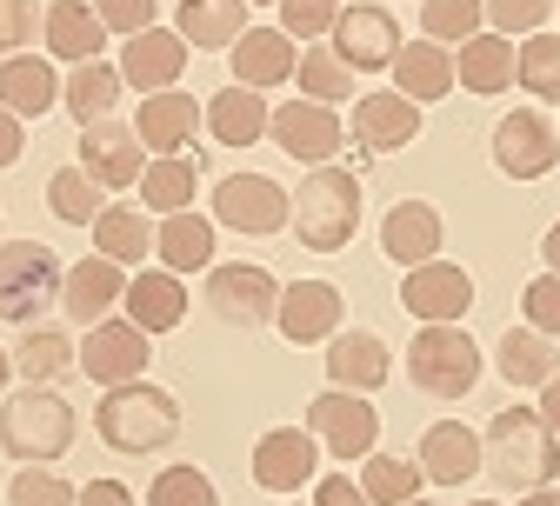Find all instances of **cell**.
<instances>
[{
    "label": "cell",
    "instance_id": "45",
    "mask_svg": "<svg viewBox=\"0 0 560 506\" xmlns=\"http://www.w3.org/2000/svg\"><path fill=\"white\" fill-rule=\"evenodd\" d=\"M74 499H81V486L60 480L54 467H21L8 480V506H74Z\"/></svg>",
    "mask_w": 560,
    "mask_h": 506
},
{
    "label": "cell",
    "instance_id": "44",
    "mask_svg": "<svg viewBox=\"0 0 560 506\" xmlns=\"http://www.w3.org/2000/svg\"><path fill=\"white\" fill-rule=\"evenodd\" d=\"M148 506H221V486L200 467H161L148 486Z\"/></svg>",
    "mask_w": 560,
    "mask_h": 506
},
{
    "label": "cell",
    "instance_id": "50",
    "mask_svg": "<svg viewBox=\"0 0 560 506\" xmlns=\"http://www.w3.org/2000/svg\"><path fill=\"white\" fill-rule=\"evenodd\" d=\"M94 14H101V27H107V34H120V40L161 27V21H154V0H94Z\"/></svg>",
    "mask_w": 560,
    "mask_h": 506
},
{
    "label": "cell",
    "instance_id": "7",
    "mask_svg": "<svg viewBox=\"0 0 560 506\" xmlns=\"http://www.w3.org/2000/svg\"><path fill=\"white\" fill-rule=\"evenodd\" d=\"M273 307H280V280L254 260H221L207 267V314L234 333H260L273 327Z\"/></svg>",
    "mask_w": 560,
    "mask_h": 506
},
{
    "label": "cell",
    "instance_id": "37",
    "mask_svg": "<svg viewBox=\"0 0 560 506\" xmlns=\"http://www.w3.org/2000/svg\"><path fill=\"white\" fill-rule=\"evenodd\" d=\"M120 94H127V81H120V67H114V60H81L74 74L60 81V107L74 114L81 127H94V120H114Z\"/></svg>",
    "mask_w": 560,
    "mask_h": 506
},
{
    "label": "cell",
    "instance_id": "22",
    "mask_svg": "<svg viewBox=\"0 0 560 506\" xmlns=\"http://www.w3.org/2000/svg\"><path fill=\"white\" fill-rule=\"evenodd\" d=\"M447 247V221H441V207L434 200H394L387 207V221H381V254L407 273L420 260H441Z\"/></svg>",
    "mask_w": 560,
    "mask_h": 506
},
{
    "label": "cell",
    "instance_id": "36",
    "mask_svg": "<svg viewBox=\"0 0 560 506\" xmlns=\"http://www.w3.org/2000/svg\"><path fill=\"white\" fill-rule=\"evenodd\" d=\"M200 114H207V133H214L221 148H254V140L267 133V114H273V107H267V94H254V87H234V81H228L221 94H207V107H200Z\"/></svg>",
    "mask_w": 560,
    "mask_h": 506
},
{
    "label": "cell",
    "instance_id": "38",
    "mask_svg": "<svg viewBox=\"0 0 560 506\" xmlns=\"http://www.w3.org/2000/svg\"><path fill=\"white\" fill-rule=\"evenodd\" d=\"M200 193V154H154L148 174H140V207L148 213H187Z\"/></svg>",
    "mask_w": 560,
    "mask_h": 506
},
{
    "label": "cell",
    "instance_id": "40",
    "mask_svg": "<svg viewBox=\"0 0 560 506\" xmlns=\"http://www.w3.org/2000/svg\"><path fill=\"white\" fill-rule=\"evenodd\" d=\"M47 207H54V221H67V227H94L101 207H107V187L74 161V167L47 174Z\"/></svg>",
    "mask_w": 560,
    "mask_h": 506
},
{
    "label": "cell",
    "instance_id": "56",
    "mask_svg": "<svg viewBox=\"0 0 560 506\" xmlns=\"http://www.w3.org/2000/svg\"><path fill=\"white\" fill-rule=\"evenodd\" d=\"M521 506H560V486H540V493H521Z\"/></svg>",
    "mask_w": 560,
    "mask_h": 506
},
{
    "label": "cell",
    "instance_id": "55",
    "mask_svg": "<svg viewBox=\"0 0 560 506\" xmlns=\"http://www.w3.org/2000/svg\"><path fill=\"white\" fill-rule=\"evenodd\" d=\"M540 260H547V273H560V221L540 234Z\"/></svg>",
    "mask_w": 560,
    "mask_h": 506
},
{
    "label": "cell",
    "instance_id": "29",
    "mask_svg": "<svg viewBox=\"0 0 560 506\" xmlns=\"http://www.w3.org/2000/svg\"><path fill=\"white\" fill-rule=\"evenodd\" d=\"M14 374H21V387H60V380L81 374V346L67 340L60 327H21V340H14Z\"/></svg>",
    "mask_w": 560,
    "mask_h": 506
},
{
    "label": "cell",
    "instance_id": "2",
    "mask_svg": "<svg viewBox=\"0 0 560 506\" xmlns=\"http://www.w3.org/2000/svg\"><path fill=\"white\" fill-rule=\"evenodd\" d=\"M94 433L101 447L120 454V460H148V454H167L180 440V400L154 380H127V387H107L101 393V413H94Z\"/></svg>",
    "mask_w": 560,
    "mask_h": 506
},
{
    "label": "cell",
    "instance_id": "8",
    "mask_svg": "<svg viewBox=\"0 0 560 506\" xmlns=\"http://www.w3.org/2000/svg\"><path fill=\"white\" fill-rule=\"evenodd\" d=\"M288 213H294V193L267 174H221L214 180V227H228V234L267 240L288 227Z\"/></svg>",
    "mask_w": 560,
    "mask_h": 506
},
{
    "label": "cell",
    "instance_id": "14",
    "mask_svg": "<svg viewBox=\"0 0 560 506\" xmlns=\"http://www.w3.org/2000/svg\"><path fill=\"white\" fill-rule=\"evenodd\" d=\"M327 40H334V54L354 67V74H387L394 54H400V21L381 8V0H354V8H340Z\"/></svg>",
    "mask_w": 560,
    "mask_h": 506
},
{
    "label": "cell",
    "instance_id": "18",
    "mask_svg": "<svg viewBox=\"0 0 560 506\" xmlns=\"http://www.w3.org/2000/svg\"><path fill=\"white\" fill-rule=\"evenodd\" d=\"M320 367H327V387H340V393H381L387 374H394V346L374 327H340L327 340Z\"/></svg>",
    "mask_w": 560,
    "mask_h": 506
},
{
    "label": "cell",
    "instance_id": "1",
    "mask_svg": "<svg viewBox=\"0 0 560 506\" xmlns=\"http://www.w3.org/2000/svg\"><path fill=\"white\" fill-rule=\"evenodd\" d=\"M480 473L501 493H540L560 480V433L540 420V407H501L480 433Z\"/></svg>",
    "mask_w": 560,
    "mask_h": 506
},
{
    "label": "cell",
    "instance_id": "35",
    "mask_svg": "<svg viewBox=\"0 0 560 506\" xmlns=\"http://www.w3.org/2000/svg\"><path fill=\"white\" fill-rule=\"evenodd\" d=\"M494 367H501V380H508L514 393H521V387H534V393H540V387L560 374V346L521 320V327H508V333H501V346H494Z\"/></svg>",
    "mask_w": 560,
    "mask_h": 506
},
{
    "label": "cell",
    "instance_id": "51",
    "mask_svg": "<svg viewBox=\"0 0 560 506\" xmlns=\"http://www.w3.org/2000/svg\"><path fill=\"white\" fill-rule=\"evenodd\" d=\"M314 506H374V499L361 493V480H347V473H320Z\"/></svg>",
    "mask_w": 560,
    "mask_h": 506
},
{
    "label": "cell",
    "instance_id": "43",
    "mask_svg": "<svg viewBox=\"0 0 560 506\" xmlns=\"http://www.w3.org/2000/svg\"><path fill=\"white\" fill-rule=\"evenodd\" d=\"M487 27V8L480 0H420V34L441 40V47H460Z\"/></svg>",
    "mask_w": 560,
    "mask_h": 506
},
{
    "label": "cell",
    "instance_id": "46",
    "mask_svg": "<svg viewBox=\"0 0 560 506\" xmlns=\"http://www.w3.org/2000/svg\"><path fill=\"white\" fill-rule=\"evenodd\" d=\"M347 0H280V34L288 40H327Z\"/></svg>",
    "mask_w": 560,
    "mask_h": 506
},
{
    "label": "cell",
    "instance_id": "34",
    "mask_svg": "<svg viewBox=\"0 0 560 506\" xmlns=\"http://www.w3.org/2000/svg\"><path fill=\"white\" fill-rule=\"evenodd\" d=\"M94 254H107L114 267H148L154 260V221H148V207H127V200H114V207H101V221H94Z\"/></svg>",
    "mask_w": 560,
    "mask_h": 506
},
{
    "label": "cell",
    "instance_id": "49",
    "mask_svg": "<svg viewBox=\"0 0 560 506\" xmlns=\"http://www.w3.org/2000/svg\"><path fill=\"white\" fill-rule=\"evenodd\" d=\"M521 314H527V327H534V333L560 340V273H540V280H527V286H521Z\"/></svg>",
    "mask_w": 560,
    "mask_h": 506
},
{
    "label": "cell",
    "instance_id": "19",
    "mask_svg": "<svg viewBox=\"0 0 560 506\" xmlns=\"http://www.w3.org/2000/svg\"><path fill=\"white\" fill-rule=\"evenodd\" d=\"M187 40L174 34V27H148V34H133V40H120V81L133 87V94H167V87H180V74H187Z\"/></svg>",
    "mask_w": 560,
    "mask_h": 506
},
{
    "label": "cell",
    "instance_id": "15",
    "mask_svg": "<svg viewBox=\"0 0 560 506\" xmlns=\"http://www.w3.org/2000/svg\"><path fill=\"white\" fill-rule=\"evenodd\" d=\"M247 473H254L260 493H301L320 473V440H314L307 426H267L260 440H254Z\"/></svg>",
    "mask_w": 560,
    "mask_h": 506
},
{
    "label": "cell",
    "instance_id": "57",
    "mask_svg": "<svg viewBox=\"0 0 560 506\" xmlns=\"http://www.w3.org/2000/svg\"><path fill=\"white\" fill-rule=\"evenodd\" d=\"M8 380H14V353L0 346V393H8Z\"/></svg>",
    "mask_w": 560,
    "mask_h": 506
},
{
    "label": "cell",
    "instance_id": "5",
    "mask_svg": "<svg viewBox=\"0 0 560 506\" xmlns=\"http://www.w3.org/2000/svg\"><path fill=\"white\" fill-rule=\"evenodd\" d=\"M487 374V360L474 346V333L454 320V327H420L413 346H407V380L428 393V400H467Z\"/></svg>",
    "mask_w": 560,
    "mask_h": 506
},
{
    "label": "cell",
    "instance_id": "42",
    "mask_svg": "<svg viewBox=\"0 0 560 506\" xmlns=\"http://www.w3.org/2000/svg\"><path fill=\"white\" fill-rule=\"evenodd\" d=\"M514 81L534 94V101H560V34H527L514 47Z\"/></svg>",
    "mask_w": 560,
    "mask_h": 506
},
{
    "label": "cell",
    "instance_id": "24",
    "mask_svg": "<svg viewBox=\"0 0 560 506\" xmlns=\"http://www.w3.org/2000/svg\"><path fill=\"white\" fill-rule=\"evenodd\" d=\"M228 60H234V87H254V94L288 87V81H294V67H301L294 40L280 34V27H247V34L228 47Z\"/></svg>",
    "mask_w": 560,
    "mask_h": 506
},
{
    "label": "cell",
    "instance_id": "10",
    "mask_svg": "<svg viewBox=\"0 0 560 506\" xmlns=\"http://www.w3.org/2000/svg\"><path fill=\"white\" fill-rule=\"evenodd\" d=\"M148 360H154V333H140L127 314H107L101 327H88L81 340V374L107 393L127 380H148Z\"/></svg>",
    "mask_w": 560,
    "mask_h": 506
},
{
    "label": "cell",
    "instance_id": "41",
    "mask_svg": "<svg viewBox=\"0 0 560 506\" xmlns=\"http://www.w3.org/2000/svg\"><path fill=\"white\" fill-rule=\"evenodd\" d=\"M420 460H407V454H368V467H361V493L374 499V506H400V499H413L420 493Z\"/></svg>",
    "mask_w": 560,
    "mask_h": 506
},
{
    "label": "cell",
    "instance_id": "33",
    "mask_svg": "<svg viewBox=\"0 0 560 506\" xmlns=\"http://www.w3.org/2000/svg\"><path fill=\"white\" fill-rule=\"evenodd\" d=\"M174 34L200 54H228L247 34V0H180L174 8Z\"/></svg>",
    "mask_w": 560,
    "mask_h": 506
},
{
    "label": "cell",
    "instance_id": "54",
    "mask_svg": "<svg viewBox=\"0 0 560 506\" xmlns=\"http://www.w3.org/2000/svg\"><path fill=\"white\" fill-rule=\"evenodd\" d=\"M540 420H547V426L560 433V374H553V380L540 387Z\"/></svg>",
    "mask_w": 560,
    "mask_h": 506
},
{
    "label": "cell",
    "instance_id": "58",
    "mask_svg": "<svg viewBox=\"0 0 560 506\" xmlns=\"http://www.w3.org/2000/svg\"><path fill=\"white\" fill-rule=\"evenodd\" d=\"M400 506H434V499H420V493H413V499H400Z\"/></svg>",
    "mask_w": 560,
    "mask_h": 506
},
{
    "label": "cell",
    "instance_id": "16",
    "mask_svg": "<svg viewBox=\"0 0 560 506\" xmlns=\"http://www.w3.org/2000/svg\"><path fill=\"white\" fill-rule=\"evenodd\" d=\"M347 320V294L334 280H288L280 286V307H273V327L280 340H294V346H320L334 340Z\"/></svg>",
    "mask_w": 560,
    "mask_h": 506
},
{
    "label": "cell",
    "instance_id": "25",
    "mask_svg": "<svg viewBox=\"0 0 560 506\" xmlns=\"http://www.w3.org/2000/svg\"><path fill=\"white\" fill-rule=\"evenodd\" d=\"M387 74H394V94H407L413 107H434V101L454 94V47H441V40H400Z\"/></svg>",
    "mask_w": 560,
    "mask_h": 506
},
{
    "label": "cell",
    "instance_id": "62",
    "mask_svg": "<svg viewBox=\"0 0 560 506\" xmlns=\"http://www.w3.org/2000/svg\"><path fill=\"white\" fill-rule=\"evenodd\" d=\"M288 506H301V499H288Z\"/></svg>",
    "mask_w": 560,
    "mask_h": 506
},
{
    "label": "cell",
    "instance_id": "47",
    "mask_svg": "<svg viewBox=\"0 0 560 506\" xmlns=\"http://www.w3.org/2000/svg\"><path fill=\"white\" fill-rule=\"evenodd\" d=\"M480 8H487V27H494V34H540L547 21H553V0H480Z\"/></svg>",
    "mask_w": 560,
    "mask_h": 506
},
{
    "label": "cell",
    "instance_id": "9",
    "mask_svg": "<svg viewBox=\"0 0 560 506\" xmlns=\"http://www.w3.org/2000/svg\"><path fill=\"white\" fill-rule=\"evenodd\" d=\"M307 433L320 440V454L334 460H368L381 447V413H374V393H314L307 400Z\"/></svg>",
    "mask_w": 560,
    "mask_h": 506
},
{
    "label": "cell",
    "instance_id": "26",
    "mask_svg": "<svg viewBox=\"0 0 560 506\" xmlns=\"http://www.w3.org/2000/svg\"><path fill=\"white\" fill-rule=\"evenodd\" d=\"M420 473H428L434 486H467L480 473V433L460 426V420H434L428 433H420Z\"/></svg>",
    "mask_w": 560,
    "mask_h": 506
},
{
    "label": "cell",
    "instance_id": "61",
    "mask_svg": "<svg viewBox=\"0 0 560 506\" xmlns=\"http://www.w3.org/2000/svg\"><path fill=\"white\" fill-rule=\"evenodd\" d=\"M553 14H560V0H553Z\"/></svg>",
    "mask_w": 560,
    "mask_h": 506
},
{
    "label": "cell",
    "instance_id": "17",
    "mask_svg": "<svg viewBox=\"0 0 560 506\" xmlns=\"http://www.w3.org/2000/svg\"><path fill=\"white\" fill-rule=\"evenodd\" d=\"M347 140H354V154L374 161V154H400L420 140V107L407 94H361L354 101V120H347Z\"/></svg>",
    "mask_w": 560,
    "mask_h": 506
},
{
    "label": "cell",
    "instance_id": "3",
    "mask_svg": "<svg viewBox=\"0 0 560 506\" xmlns=\"http://www.w3.org/2000/svg\"><path fill=\"white\" fill-rule=\"evenodd\" d=\"M81 433V413L60 400V387H14L0 393V454L14 467H54L67 460Z\"/></svg>",
    "mask_w": 560,
    "mask_h": 506
},
{
    "label": "cell",
    "instance_id": "28",
    "mask_svg": "<svg viewBox=\"0 0 560 506\" xmlns=\"http://www.w3.org/2000/svg\"><path fill=\"white\" fill-rule=\"evenodd\" d=\"M0 107L21 114V120H40L60 107V74L47 54H8L0 60Z\"/></svg>",
    "mask_w": 560,
    "mask_h": 506
},
{
    "label": "cell",
    "instance_id": "21",
    "mask_svg": "<svg viewBox=\"0 0 560 506\" xmlns=\"http://www.w3.org/2000/svg\"><path fill=\"white\" fill-rule=\"evenodd\" d=\"M120 301H127V267H114L107 254L74 260L67 280H60V314L74 320V327H101Z\"/></svg>",
    "mask_w": 560,
    "mask_h": 506
},
{
    "label": "cell",
    "instance_id": "32",
    "mask_svg": "<svg viewBox=\"0 0 560 506\" xmlns=\"http://www.w3.org/2000/svg\"><path fill=\"white\" fill-rule=\"evenodd\" d=\"M454 87H467V94H508L514 87V40L494 34V27H480L474 40H460Z\"/></svg>",
    "mask_w": 560,
    "mask_h": 506
},
{
    "label": "cell",
    "instance_id": "63",
    "mask_svg": "<svg viewBox=\"0 0 560 506\" xmlns=\"http://www.w3.org/2000/svg\"><path fill=\"white\" fill-rule=\"evenodd\" d=\"M553 127H560V120H553Z\"/></svg>",
    "mask_w": 560,
    "mask_h": 506
},
{
    "label": "cell",
    "instance_id": "48",
    "mask_svg": "<svg viewBox=\"0 0 560 506\" xmlns=\"http://www.w3.org/2000/svg\"><path fill=\"white\" fill-rule=\"evenodd\" d=\"M40 21H47L40 0H0V54H27L40 40Z\"/></svg>",
    "mask_w": 560,
    "mask_h": 506
},
{
    "label": "cell",
    "instance_id": "20",
    "mask_svg": "<svg viewBox=\"0 0 560 506\" xmlns=\"http://www.w3.org/2000/svg\"><path fill=\"white\" fill-rule=\"evenodd\" d=\"M81 167L107 193H120V187H140V174H148V148H140V133L127 120H94V127H81Z\"/></svg>",
    "mask_w": 560,
    "mask_h": 506
},
{
    "label": "cell",
    "instance_id": "53",
    "mask_svg": "<svg viewBox=\"0 0 560 506\" xmlns=\"http://www.w3.org/2000/svg\"><path fill=\"white\" fill-rule=\"evenodd\" d=\"M74 506H140V499H133V486H120V480H88Z\"/></svg>",
    "mask_w": 560,
    "mask_h": 506
},
{
    "label": "cell",
    "instance_id": "39",
    "mask_svg": "<svg viewBox=\"0 0 560 506\" xmlns=\"http://www.w3.org/2000/svg\"><path fill=\"white\" fill-rule=\"evenodd\" d=\"M294 81H301V101H320V107H340V101L361 94V87H354V67L334 54V40H307V47H301Z\"/></svg>",
    "mask_w": 560,
    "mask_h": 506
},
{
    "label": "cell",
    "instance_id": "59",
    "mask_svg": "<svg viewBox=\"0 0 560 506\" xmlns=\"http://www.w3.org/2000/svg\"><path fill=\"white\" fill-rule=\"evenodd\" d=\"M467 506H501V499H467Z\"/></svg>",
    "mask_w": 560,
    "mask_h": 506
},
{
    "label": "cell",
    "instance_id": "52",
    "mask_svg": "<svg viewBox=\"0 0 560 506\" xmlns=\"http://www.w3.org/2000/svg\"><path fill=\"white\" fill-rule=\"evenodd\" d=\"M21 154H27V120L0 107V167H14Z\"/></svg>",
    "mask_w": 560,
    "mask_h": 506
},
{
    "label": "cell",
    "instance_id": "31",
    "mask_svg": "<svg viewBox=\"0 0 560 506\" xmlns=\"http://www.w3.org/2000/svg\"><path fill=\"white\" fill-rule=\"evenodd\" d=\"M40 40H47V60H67V67H81V60H101V14L88 8V0H54L47 21H40Z\"/></svg>",
    "mask_w": 560,
    "mask_h": 506
},
{
    "label": "cell",
    "instance_id": "27",
    "mask_svg": "<svg viewBox=\"0 0 560 506\" xmlns=\"http://www.w3.org/2000/svg\"><path fill=\"white\" fill-rule=\"evenodd\" d=\"M127 320L140 327V333H174L180 320H187V286H180V273H167V267H140L133 280H127Z\"/></svg>",
    "mask_w": 560,
    "mask_h": 506
},
{
    "label": "cell",
    "instance_id": "23",
    "mask_svg": "<svg viewBox=\"0 0 560 506\" xmlns=\"http://www.w3.org/2000/svg\"><path fill=\"white\" fill-rule=\"evenodd\" d=\"M200 127H207V114H200L194 94H180V87H167V94H140L133 133H140V148H148V154H187Z\"/></svg>",
    "mask_w": 560,
    "mask_h": 506
},
{
    "label": "cell",
    "instance_id": "11",
    "mask_svg": "<svg viewBox=\"0 0 560 506\" xmlns=\"http://www.w3.org/2000/svg\"><path fill=\"white\" fill-rule=\"evenodd\" d=\"M267 140L301 167H334V154L347 148V120L320 101H288L267 114Z\"/></svg>",
    "mask_w": 560,
    "mask_h": 506
},
{
    "label": "cell",
    "instance_id": "4",
    "mask_svg": "<svg viewBox=\"0 0 560 506\" xmlns=\"http://www.w3.org/2000/svg\"><path fill=\"white\" fill-rule=\"evenodd\" d=\"M288 227L307 254H347L361 234V174L354 167H307V180L294 187Z\"/></svg>",
    "mask_w": 560,
    "mask_h": 506
},
{
    "label": "cell",
    "instance_id": "12",
    "mask_svg": "<svg viewBox=\"0 0 560 506\" xmlns=\"http://www.w3.org/2000/svg\"><path fill=\"white\" fill-rule=\"evenodd\" d=\"M494 167L508 180H547L560 167V127L540 107H514L494 120Z\"/></svg>",
    "mask_w": 560,
    "mask_h": 506
},
{
    "label": "cell",
    "instance_id": "60",
    "mask_svg": "<svg viewBox=\"0 0 560 506\" xmlns=\"http://www.w3.org/2000/svg\"><path fill=\"white\" fill-rule=\"evenodd\" d=\"M247 8H267V0H247ZM273 8H280V0H273Z\"/></svg>",
    "mask_w": 560,
    "mask_h": 506
},
{
    "label": "cell",
    "instance_id": "30",
    "mask_svg": "<svg viewBox=\"0 0 560 506\" xmlns=\"http://www.w3.org/2000/svg\"><path fill=\"white\" fill-rule=\"evenodd\" d=\"M154 260L167 267V273H207L214 267V213H167V221L154 227Z\"/></svg>",
    "mask_w": 560,
    "mask_h": 506
},
{
    "label": "cell",
    "instance_id": "6",
    "mask_svg": "<svg viewBox=\"0 0 560 506\" xmlns=\"http://www.w3.org/2000/svg\"><path fill=\"white\" fill-rule=\"evenodd\" d=\"M60 254L47 240H0V320L8 327H40L47 307H60Z\"/></svg>",
    "mask_w": 560,
    "mask_h": 506
},
{
    "label": "cell",
    "instance_id": "13",
    "mask_svg": "<svg viewBox=\"0 0 560 506\" xmlns=\"http://www.w3.org/2000/svg\"><path fill=\"white\" fill-rule=\"evenodd\" d=\"M400 307L420 320V327H454L474 314V273L454 267V260H420L400 273Z\"/></svg>",
    "mask_w": 560,
    "mask_h": 506
}]
</instances>
